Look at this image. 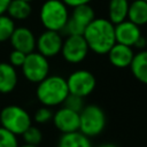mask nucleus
I'll list each match as a JSON object with an SVG mask.
<instances>
[{"instance_id":"obj_29","label":"nucleus","mask_w":147,"mask_h":147,"mask_svg":"<svg viewBox=\"0 0 147 147\" xmlns=\"http://www.w3.org/2000/svg\"><path fill=\"white\" fill-rule=\"evenodd\" d=\"M99 147H117V146H116V145H114V144H110V142H106V144L100 145Z\"/></svg>"},{"instance_id":"obj_4","label":"nucleus","mask_w":147,"mask_h":147,"mask_svg":"<svg viewBox=\"0 0 147 147\" xmlns=\"http://www.w3.org/2000/svg\"><path fill=\"white\" fill-rule=\"evenodd\" d=\"M0 124L11 133L21 136L32 124V118L23 107L8 105L0 111Z\"/></svg>"},{"instance_id":"obj_31","label":"nucleus","mask_w":147,"mask_h":147,"mask_svg":"<svg viewBox=\"0 0 147 147\" xmlns=\"http://www.w3.org/2000/svg\"><path fill=\"white\" fill-rule=\"evenodd\" d=\"M146 38V49H147V37H145Z\"/></svg>"},{"instance_id":"obj_10","label":"nucleus","mask_w":147,"mask_h":147,"mask_svg":"<svg viewBox=\"0 0 147 147\" xmlns=\"http://www.w3.org/2000/svg\"><path fill=\"white\" fill-rule=\"evenodd\" d=\"M62 42H63V38L60 32L45 30L36 39V48L38 53H40L41 55L48 59L56 56L57 54L61 53Z\"/></svg>"},{"instance_id":"obj_2","label":"nucleus","mask_w":147,"mask_h":147,"mask_svg":"<svg viewBox=\"0 0 147 147\" xmlns=\"http://www.w3.org/2000/svg\"><path fill=\"white\" fill-rule=\"evenodd\" d=\"M69 94L65 78L59 75H48L37 84L36 96L38 101L46 107L63 105Z\"/></svg>"},{"instance_id":"obj_26","label":"nucleus","mask_w":147,"mask_h":147,"mask_svg":"<svg viewBox=\"0 0 147 147\" xmlns=\"http://www.w3.org/2000/svg\"><path fill=\"white\" fill-rule=\"evenodd\" d=\"M25 56H26L25 53H23L21 51H17V49H13L9 54V57H8L9 61L8 62L15 68H18V67L21 68L24 60H25Z\"/></svg>"},{"instance_id":"obj_18","label":"nucleus","mask_w":147,"mask_h":147,"mask_svg":"<svg viewBox=\"0 0 147 147\" xmlns=\"http://www.w3.org/2000/svg\"><path fill=\"white\" fill-rule=\"evenodd\" d=\"M129 5V0H109L108 20L113 24H117L125 21L127 17Z\"/></svg>"},{"instance_id":"obj_25","label":"nucleus","mask_w":147,"mask_h":147,"mask_svg":"<svg viewBox=\"0 0 147 147\" xmlns=\"http://www.w3.org/2000/svg\"><path fill=\"white\" fill-rule=\"evenodd\" d=\"M63 106L67 108H70L77 113H79L83 108H84V98L75 95V94H68V96L65 98Z\"/></svg>"},{"instance_id":"obj_5","label":"nucleus","mask_w":147,"mask_h":147,"mask_svg":"<svg viewBox=\"0 0 147 147\" xmlns=\"http://www.w3.org/2000/svg\"><path fill=\"white\" fill-rule=\"evenodd\" d=\"M106 114L98 105H87L79 111V130L86 137H96L106 127Z\"/></svg>"},{"instance_id":"obj_13","label":"nucleus","mask_w":147,"mask_h":147,"mask_svg":"<svg viewBox=\"0 0 147 147\" xmlns=\"http://www.w3.org/2000/svg\"><path fill=\"white\" fill-rule=\"evenodd\" d=\"M141 36L140 26L129 20L115 24V40L118 44L133 47Z\"/></svg>"},{"instance_id":"obj_7","label":"nucleus","mask_w":147,"mask_h":147,"mask_svg":"<svg viewBox=\"0 0 147 147\" xmlns=\"http://www.w3.org/2000/svg\"><path fill=\"white\" fill-rule=\"evenodd\" d=\"M21 69L28 82L38 84L49 75V62L46 56L33 51L26 54Z\"/></svg>"},{"instance_id":"obj_23","label":"nucleus","mask_w":147,"mask_h":147,"mask_svg":"<svg viewBox=\"0 0 147 147\" xmlns=\"http://www.w3.org/2000/svg\"><path fill=\"white\" fill-rule=\"evenodd\" d=\"M17 136L0 126V147H18Z\"/></svg>"},{"instance_id":"obj_3","label":"nucleus","mask_w":147,"mask_h":147,"mask_svg":"<svg viewBox=\"0 0 147 147\" xmlns=\"http://www.w3.org/2000/svg\"><path fill=\"white\" fill-rule=\"evenodd\" d=\"M39 18L45 30L61 32L69 18L68 6L62 0H46L40 7Z\"/></svg>"},{"instance_id":"obj_8","label":"nucleus","mask_w":147,"mask_h":147,"mask_svg":"<svg viewBox=\"0 0 147 147\" xmlns=\"http://www.w3.org/2000/svg\"><path fill=\"white\" fill-rule=\"evenodd\" d=\"M65 80L69 93L82 98L90 95L96 86V79L94 75L85 69H79L71 72L69 77L65 78Z\"/></svg>"},{"instance_id":"obj_14","label":"nucleus","mask_w":147,"mask_h":147,"mask_svg":"<svg viewBox=\"0 0 147 147\" xmlns=\"http://www.w3.org/2000/svg\"><path fill=\"white\" fill-rule=\"evenodd\" d=\"M107 55H108L109 62L115 68L124 69L130 67L131 61L134 56V52H133V47L115 42L113 47L109 49V52L107 53Z\"/></svg>"},{"instance_id":"obj_6","label":"nucleus","mask_w":147,"mask_h":147,"mask_svg":"<svg viewBox=\"0 0 147 147\" xmlns=\"http://www.w3.org/2000/svg\"><path fill=\"white\" fill-rule=\"evenodd\" d=\"M94 18L95 13L90 3L76 6L69 14V18L61 32H64L67 36H83L85 28Z\"/></svg>"},{"instance_id":"obj_20","label":"nucleus","mask_w":147,"mask_h":147,"mask_svg":"<svg viewBox=\"0 0 147 147\" xmlns=\"http://www.w3.org/2000/svg\"><path fill=\"white\" fill-rule=\"evenodd\" d=\"M6 13L14 21H24L31 15L32 7H31V3L28 1L11 0Z\"/></svg>"},{"instance_id":"obj_24","label":"nucleus","mask_w":147,"mask_h":147,"mask_svg":"<svg viewBox=\"0 0 147 147\" xmlns=\"http://www.w3.org/2000/svg\"><path fill=\"white\" fill-rule=\"evenodd\" d=\"M52 118H53V111L51 110L49 107H46V106L38 108L33 114V121L38 124L48 123L49 121H52Z\"/></svg>"},{"instance_id":"obj_16","label":"nucleus","mask_w":147,"mask_h":147,"mask_svg":"<svg viewBox=\"0 0 147 147\" xmlns=\"http://www.w3.org/2000/svg\"><path fill=\"white\" fill-rule=\"evenodd\" d=\"M130 69L137 80L147 85V49H141L138 53H134Z\"/></svg>"},{"instance_id":"obj_22","label":"nucleus","mask_w":147,"mask_h":147,"mask_svg":"<svg viewBox=\"0 0 147 147\" xmlns=\"http://www.w3.org/2000/svg\"><path fill=\"white\" fill-rule=\"evenodd\" d=\"M24 144H29V145H34V146H39L40 142L42 141V132L39 127L34 126V125H30L22 134Z\"/></svg>"},{"instance_id":"obj_27","label":"nucleus","mask_w":147,"mask_h":147,"mask_svg":"<svg viewBox=\"0 0 147 147\" xmlns=\"http://www.w3.org/2000/svg\"><path fill=\"white\" fill-rule=\"evenodd\" d=\"M68 7H76V6H79V5H85V3H90L92 0H62Z\"/></svg>"},{"instance_id":"obj_1","label":"nucleus","mask_w":147,"mask_h":147,"mask_svg":"<svg viewBox=\"0 0 147 147\" xmlns=\"http://www.w3.org/2000/svg\"><path fill=\"white\" fill-rule=\"evenodd\" d=\"M84 39L90 51L95 54L105 55L109 52L115 40V24L108 18H94L84 30Z\"/></svg>"},{"instance_id":"obj_32","label":"nucleus","mask_w":147,"mask_h":147,"mask_svg":"<svg viewBox=\"0 0 147 147\" xmlns=\"http://www.w3.org/2000/svg\"><path fill=\"white\" fill-rule=\"evenodd\" d=\"M23 1H28V2H31L32 0H23Z\"/></svg>"},{"instance_id":"obj_17","label":"nucleus","mask_w":147,"mask_h":147,"mask_svg":"<svg viewBox=\"0 0 147 147\" xmlns=\"http://www.w3.org/2000/svg\"><path fill=\"white\" fill-rule=\"evenodd\" d=\"M126 20L142 26L147 24V1L145 0H132L129 5Z\"/></svg>"},{"instance_id":"obj_21","label":"nucleus","mask_w":147,"mask_h":147,"mask_svg":"<svg viewBox=\"0 0 147 147\" xmlns=\"http://www.w3.org/2000/svg\"><path fill=\"white\" fill-rule=\"evenodd\" d=\"M15 28V21L13 18L5 14L0 15V42L9 40Z\"/></svg>"},{"instance_id":"obj_19","label":"nucleus","mask_w":147,"mask_h":147,"mask_svg":"<svg viewBox=\"0 0 147 147\" xmlns=\"http://www.w3.org/2000/svg\"><path fill=\"white\" fill-rule=\"evenodd\" d=\"M57 147H92L90 138L83 134L80 131L70 133H62L59 139Z\"/></svg>"},{"instance_id":"obj_11","label":"nucleus","mask_w":147,"mask_h":147,"mask_svg":"<svg viewBox=\"0 0 147 147\" xmlns=\"http://www.w3.org/2000/svg\"><path fill=\"white\" fill-rule=\"evenodd\" d=\"M53 124L62 133H70L79 130V113L61 107L55 113H53Z\"/></svg>"},{"instance_id":"obj_9","label":"nucleus","mask_w":147,"mask_h":147,"mask_svg":"<svg viewBox=\"0 0 147 147\" xmlns=\"http://www.w3.org/2000/svg\"><path fill=\"white\" fill-rule=\"evenodd\" d=\"M88 51L90 48L83 36H67L62 42L61 54L68 63L78 64L86 59Z\"/></svg>"},{"instance_id":"obj_33","label":"nucleus","mask_w":147,"mask_h":147,"mask_svg":"<svg viewBox=\"0 0 147 147\" xmlns=\"http://www.w3.org/2000/svg\"><path fill=\"white\" fill-rule=\"evenodd\" d=\"M145 1H147V0H145Z\"/></svg>"},{"instance_id":"obj_28","label":"nucleus","mask_w":147,"mask_h":147,"mask_svg":"<svg viewBox=\"0 0 147 147\" xmlns=\"http://www.w3.org/2000/svg\"><path fill=\"white\" fill-rule=\"evenodd\" d=\"M11 0H0V15L2 14H6L7 11V8L9 6Z\"/></svg>"},{"instance_id":"obj_12","label":"nucleus","mask_w":147,"mask_h":147,"mask_svg":"<svg viewBox=\"0 0 147 147\" xmlns=\"http://www.w3.org/2000/svg\"><path fill=\"white\" fill-rule=\"evenodd\" d=\"M36 36L34 33L25 26L15 28L9 41L13 46V49L21 51L25 54H29L36 49Z\"/></svg>"},{"instance_id":"obj_30","label":"nucleus","mask_w":147,"mask_h":147,"mask_svg":"<svg viewBox=\"0 0 147 147\" xmlns=\"http://www.w3.org/2000/svg\"><path fill=\"white\" fill-rule=\"evenodd\" d=\"M18 147H39V146H34V145H29V144H24L22 146H18Z\"/></svg>"},{"instance_id":"obj_15","label":"nucleus","mask_w":147,"mask_h":147,"mask_svg":"<svg viewBox=\"0 0 147 147\" xmlns=\"http://www.w3.org/2000/svg\"><path fill=\"white\" fill-rule=\"evenodd\" d=\"M18 75L16 68L9 62H0V93L8 94L13 92L17 85Z\"/></svg>"}]
</instances>
